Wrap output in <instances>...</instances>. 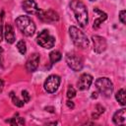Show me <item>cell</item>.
Segmentation results:
<instances>
[{"instance_id": "11", "label": "cell", "mask_w": 126, "mask_h": 126, "mask_svg": "<svg viewBox=\"0 0 126 126\" xmlns=\"http://www.w3.org/2000/svg\"><path fill=\"white\" fill-rule=\"evenodd\" d=\"M38 63H39V55L37 53H33L32 56L29 57L26 63V68L29 72H34L38 67Z\"/></svg>"}, {"instance_id": "28", "label": "cell", "mask_w": 126, "mask_h": 126, "mask_svg": "<svg viewBox=\"0 0 126 126\" xmlns=\"http://www.w3.org/2000/svg\"><path fill=\"white\" fill-rule=\"evenodd\" d=\"M45 109H49L48 111H50V112H53V107H46Z\"/></svg>"}, {"instance_id": "6", "label": "cell", "mask_w": 126, "mask_h": 126, "mask_svg": "<svg viewBox=\"0 0 126 126\" xmlns=\"http://www.w3.org/2000/svg\"><path fill=\"white\" fill-rule=\"evenodd\" d=\"M66 62L73 71H81L84 66V61L81 56L75 53H68L66 55Z\"/></svg>"}, {"instance_id": "22", "label": "cell", "mask_w": 126, "mask_h": 126, "mask_svg": "<svg viewBox=\"0 0 126 126\" xmlns=\"http://www.w3.org/2000/svg\"><path fill=\"white\" fill-rule=\"evenodd\" d=\"M75 95H76V90L74 89L73 86H69V88H68V90H67V97H68L69 99H71V98H73Z\"/></svg>"}, {"instance_id": "19", "label": "cell", "mask_w": 126, "mask_h": 126, "mask_svg": "<svg viewBox=\"0 0 126 126\" xmlns=\"http://www.w3.org/2000/svg\"><path fill=\"white\" fill-rule=\"evenodd\" d=\"M10 96H11V98H12V100H13V103L16 105V106H18V107H22L23 105H24V100H21L18 96H16L15 94H14V93L12 92V93H10Z\"/></svg>"}, {"instance_id": "15", "label": "cell", "mask_w": 126, "mask_h": 126, "mask_svg": "<svg viewBox=\"0 0 126 126\" xmlns=\"http://www.w3.org/2000/svg\"><path fill=\"white\" fill-rule=\"evenodd\" d=\"M94 13H97V14L99 15V17H98L96 20H94V26H93L94 29H97V28L100 26V24H102V22L106 20L107 15H106L104 12L98 10L97 8H94Z\"/></svg>"}, {"instance_id": "16", "label": "cell", "mask_w": 126, "mask_h": 126, "mask_svg": "<svg viewBox=\"0 0 126 126\" xmlns=\"http://www.w3.org/2000/svg\"><path fill=\"white\" fill-rule=\"evenodd\" d=\"M115 98H116V100H117L121 105H125V103H126V93H125V90H124V89H120V90L116 93Z\"/></svg>"}, {"instance_id": "25", "label": "cell", "mask_w": 126, "mask_h": 126, "mask_svg": "<svg viewBox=\"0 0 126 126\" xmlns=\"http://www.w3.org/2000/svg\"><path fill=\"white\" fill-rule=\"evenodd\" d=\"M67 106H68L69 108H74V103H73V101L68 100V101H67Z\"/></svg>"}, {"instance_id": "18", "label": "cell", "mask_w": 126, "mask_h": 126, "mask_svg": "<svg viewBox=\"0 0 126 126\" xmlns=\"http://www.w3.org/2000/svg\"><path fill=\"white\" fill-rule=\"evenodd\" d=\"M6 122L11 125H24L25 124V120L22 117H13L11 119H7Z\"/></svg>"}, {"instance_id": "5", "label": "cell", "mask_w": 126, "mask_h": 126, "mask_svg": "<svg viewBox=\"0 0 126 126\" xmlns=\"http://www.w3.org/2000/svg\"><path fill=\"white\" fill-rule=\"evenodd\" d=\"M37 43L43 48H51L55 44V38L47 30H43L37 35Z\"/></svg>"}, {"instance_id": "17", "label": "cell", "mask_w": 126, "mask_h": 126, "mask_svg": "<svg viewBox=\"0 0 126 126\" xmlns=\"http://www.w3.org/2000/svg\"><path fill=\"white\" fill-rule=\"evenodd\" d=\"M61 58H62V55L57 50H54V51L50 52V54H49V59H50V62L51 63H56V62L60 61Z\"/></svg>"}, {"instance_id": "2", "label": "cell", "mask_w": 126, "mask_h": 126, "mask_svg": "<svg viewBox=\"0 0 126 126\" xmlns=\"http://www.w3.org/2000/svg\"><path fill=\"white\" fill-rule=\"evenodd\" d=\"M18 29L27 36H32L35 32V25L33 21L28 16H19L16 19Z\"/></svg>"}, {"instance_id": "7", "label": "cell", "mask_w": 126, "mask_h": 126, "mask_svg": "<svg viewBox=\"0 0 126 126\" xmlns=\"http://www.w3.org/2000/svg\"><path fill=\"white\" fill-rule=\"evenodd\" d=\"M38 19L44 23H55L59 20V15L57 12L53 11V10H40L38 9L37 13H36Z\"/></svg>"}, {"instance_id": "31", "label": "cell", "mask_w": 126, "mask_h": 126, "mask_svg": "<svg viewBox=\"0 0 126 126\" xmlns=\"http://www.w3.org/2000/svg\"><path fill=\"white\" fill-rule=\"evenodd\" d=\"M90 1H94V0H90Z\"/></svg>"}, {"instance_id": "24", "label": "cell", "mask_w": 126, "mask_h": 126, "mask_svg": "<svg viewBox=\"0 0 126 126\" xmlns=\"http://www.w3.org/2000/svg\"><path fill=\"white\" fill-rule=\"evenodd\" d=\"M22 96H23V100L24 102H28L30 100V94L27 91H23L22 92Z\"/></svg>"}, {"instance_id": "3", "label": "cell", "mask_w": 126, "mask_h": 126, "mask_svg": "<svg viewBox=\"0 0 126 126\" xmlns=\"http://www.w3.org/2000/svg\"><path fill=\"white\" fill-rule=\"evenodd\" d=\"M69 33H70V36L72 38L73 43L77 47L84 49V48H87L89 46L90 41H89L87 35L81 30H79L77 27H74V26L70 27L69 28Z\"/></svg>"}, {"instance_id": "4", "label": "cell", "mask_w": 126, "mask_h": 126, "mask_svg": "<svg viewBox=\"0 0 126 126\" xmlns=\"http://www.w3.org/2000/svg\"><path fill=\"white\" fill-rule=\"evenodd\" d=\"M95 87H96L97 91L102 95H104L106 97L110 96L112 92H113V84L111 83V81L108 78H105V77H101V78L96 79Z\"/></svg>"}, {"instance_id": "13", "label": "cell", "mask_w": 126, "mask_h": 126, "mask_svg": "<svg viewBox=\"0 0 126 126\" xmlns=\"http://www.w3.org/2000/svg\"><path fill=\"white\" fill-rule=\"evenodd\" d=\"M113 122L116 125H123L126 121V110L124 108L116 111L113 115Z\"/></svg>"}, {"instance_id": "1", "label": "cell", "mask_w": 126, "mask_h": 126, "mask_svg": "<svg viewBox=\"0 0 126 126\" xmlns=\"http://www.w3.org/2000/svg\"><path fill=\"white\" fill-rule=\"evenodd\" d=\"M70 7L75 14L76 20L80 27L84 28L88 24V11L85 4L81 0H72Z\"/></svg>"}, {"instance_id": "8", "label": "cell", "mask_w": 126, "mask_h": 126, "mask_svg": "<svg viewBox=\"0 0 126 126\" xmlns=\"http://www.w3.org/2000/svg\"><path fill=\"white\" fill-rule=\"evenodd\" d=\"M60 82H61V79L59 76L57 75H50L49 77H47V79L45 80L44 82V90L49 93V94H52L54 92L57 91L59 85H60Z\"/></svg>"}, {"instance_id": "27", "label": "cell", "mask_w": 126, "mask_h": 126, "mask_svg": "<svg viewBox=\"0 0 126 126\" xmlns=\"http://www.w3.org/2000/svg\"><path fill=\"white\" fill-rule=\"evenodd\" d=\"M3 88H4V82L0 79V93L3 91Z\"/></svg>"}, {"instance_id": "29", "label": "cell", "mask_w": 126, "mask_h": 126, "mask_svg": "<svg viewBox=\"0 0 126 126\" xmlns=\"http://www.w3.org/2000/svg\"><path fill=\"white\" fill-rule=\"evenodd\" d=\"M94 94V95H93V96H92V97H96V93H94V94Z\"/></svg>"}, {"instance_id": "20", "label": "cell", "mask_w": 126, "mask_h": 126, "mask_svg": "<svg viewBox=\"0 0 126 126\" xmlns=\"http://www.w3.org/2000/svg\"><path fill=\"white\" fill-rule=\"evenodd\" d=\"M17 48H18V50H19V52L21 53V54H26V52H27V47H26V42L24 41V40H20V41H18V43H17Z\"/></svg>"}, {"instance_id": "30", "label": "cell", "mask_w": 126, "mask_h": 126, "mask_svg": "<svg viewBox=\"0 0 126 126\" xmlns=\"http://www.w3.org/2000/svg\"><path fill=\"white\" fill-rule=\"evenodd\" d=\"M2 52H3V49H2L1 47H0V53H2Z\"/></svg>"}, {"instance_id": "26", "label": "cell", "mask_w": 126, "mask_h": 126, "mask_svg": "<svg viewBox=\"0 0 126 126\" xmlns=\"http://www.w3.org/2000/svg\"><path fill=\"white\" fill-rule=\"evenodd\" d=\"M3 38V30H2V25L0 24V42Z\"/></svg>"}, {"instance_id": "21", "label": "cell", "mask_w": 126, "mask_h": 126, "mask_svg": "<svg viewBox=\"0 0 126 126\" xmlns=\"http://www.w3.org/2000/svg\"><path fill=\"white\" fill-rule=\"evenodd\" d=\"M104 112V107L103 106H101L100 104H97L96 106H95V110H94V112L93 113V118H97L100 114H102Z\"/></svg>"}, {"instance_id": "23", "label": "cell", "mask_w": 126, "mask_h": 126, "mask_svg": "<svg viewBox=\"0 0 126 126\" xmlns=\"http://www.w3.org/2000/svg\"><path fill=\"white\" fill-rule=\"evenodd\" d=\"M126 12H125V10H122V11H120V13H119V20H120V22L122 23V24H126Z\"/></svg>"}, {"instance_id": "10", "label": "cell", "mask_w": 126, "mask_h": 126, "mask_svg": "<svg viewBox=\"0 0 126 126\" xmlns=\"http://www.w3.org/2000/svg\"><path fill=\"white\" fill-rule=\"evenodd\" d=\"M92 83H93V77L90 74H83L79 78V81L77 82V86L79 90L85 91L91 87Z\"/></svg>"}, {"instance_id": "14", "label": "cell", "mask_w": 126, "mask_h": 126, "mask_svg": "<svg viewBox=\"0 0 126 126\" xmlns=\"http://www.w3.org/2000/svg\"><path fill=\"white\" fill-rule=\"evenodd\" d=\"M5 39L8 43H13L15 41V33L11 25L6 24L5 26Z\"/></svg>"}, {"instance_id": "9", "label": "cell", "mask_w": 126, "mask_h": 126, "mask_svg": "<svg viewBox=\"0 0 126 126\" xmlns=\"http://www.w3.org/2000/svg\"><path fill=\"white\" fill-rule=\"evenodd\" d=\"M93 42H94V50L96 53H101L106 49V40L102 36L99 35H93L92 37Z\"/></svg>"}, {"instance_id": "12", "label": "cell", "mask_w": 126, "mask_h": 126, "mask_svg": "<svg viewBox=\"0 0 126 126\" xmlns=\"http://www.w3.org/2000/svg\"><path fill=\"white\" fill-rule=\"evenodd\" d=\"M23 9L26 11V13L30 14V15H36L38 8L36 3L34 2V0H24V2L22 3Z\"/></svg>"}]
</instances>
